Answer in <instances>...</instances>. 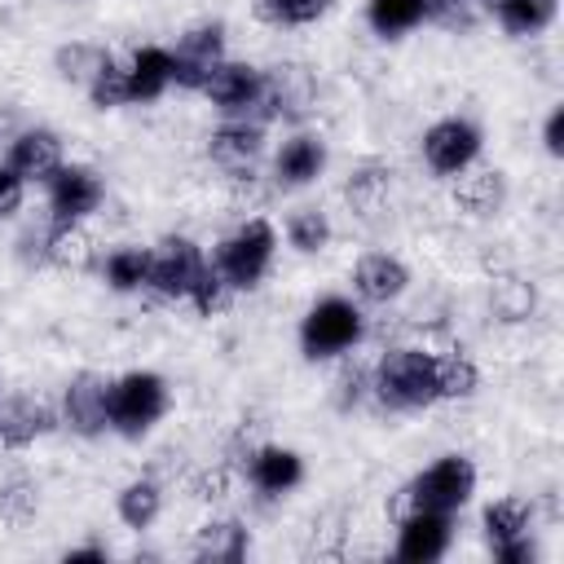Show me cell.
Returning a JSON list of instances; mask_svg holds the SVG:
<instances>
[{
    "mask_svg": "<svg viewBox=\"0 0 564 564\" xmlns=\"http://www.w3.org/2000/svg\"><path fill=\"white\" fill-rule=\"evenodd\" d=\"M203 264H207V256H203L189 238L167 234V238L150 251V278H145V286H154V291L167 295V300H185L189 286H194V278L203 273Z\"/></svg>",
    "mask_w": 564,
    "mask_h": 564,
    "instance_id": "52a82bcc",
    "label": "cell"
},
{
    "mask_svg": "<svg viewBox=\"0 0 564 564\" xmlns=\"http://www.w3.org/2000/svg\"><path fill=\"white\" fill-rule=\"evenodd\" d=\"M260 150H264V123H256V119H251V123H247V119H229V123H220V128L212 132V141H207L212 163H220L229 176H251Z\"/></svg>",
    "mask_w": 564,
    "mask_h": 564,
    "instance_id": "7c38bea8",
    "label": "cell"
},
{
    "mask_svg": "<svg viewBox=\"0 0 564 564\" xmlns=\"http://www.w3.org/2000/svg\"><path fill=\"white\" fill-rule=\"evenodd\" d=\"M22 189H26V181H22L9 163H0V220L22 207Z\"/></svg>",
    "mask_w": 564,
    "mask_h": 564,
    "instance_id": "f35d334b",
    "label": "cell"
},
{
    "mask_svg": "<svg viewBox=\"0 0 564 564\" xmlns=\"http://www.w3.org/2000/svg\"><path fill=\"white\" fill-rule=\"evenodd\" d=\"M322 167H326V145H322V137H313V132H300V137L282 141V150H278V159H273L278 185H308V181L322 176Z\"/></svg>",
    "mask_w": 564,
    "mask_h": 564,
    "instance_id": "d6986e66",
    "label": "cell"
},
{
    "mask_svg": "<svg viewBox=\"0 0 564 564\" xmlns=\"http://www.w3.org/2000/svg\"><path fill=\"white\" fill-rule=\"evenodd\" d=\"M357 339H361V308H357L352 300L326 295V300H317V304L304 313L300 348H304L308 361L339 357V352H348Z\"/></svg>",
    "mask_w": 564,
    "mask_h": 564,
    "instance_id": "3957f363",
    "label": "cell"
},
{
    "mask_svg": "<svg viewBox=\"0 0 564 564\" xmlns=\"http://www.w3.org/2000/svg\"><path fill=\"white\" fill-rule=\"evenodd\" d=\"M247 476L251 485L264 494V498H282L286 489H295L304 480V463L295 449H282V445H260L247 463Z\"/></svg>",
    "mask_w": 564,
    "mask_h": 564,
    "instance_id": "e0dca14e",
    "label": "cell"
},
{
    "mask_svg": "<svg viewBox=\"0 0 564 564\" xmlns=\"http://www.w3.org/2000/svg\"><path fill=\"white\" fill-rule=\"evenodd\" d=\"M247 551H251V533L238 520H207L198 529V542H194V555L198 560H225V564H234Z\"/></svg>",
    "mask_w": 564,
    "mask_h": 564,
    "instance_id": "603a6c76",
    "label": "cell"
},
{
    "mask_svg": "<svg viewBox=\"0 0 564 564\" xmlns=\"http://www.w3.org/2000/svg\"><path fill=\"white\" fill-rule=\"evenodd\" d=\"M66 560H106L101 546H79V551H66Z\"/></svg>",
    "mask_w": 564,
    "mask_h": 564,
    "instance_id": "b9f144b4",
    "label": "cell"
},
{
    "mask_svg": "<svg viewBox=\"0 0 564 564\" xmlns=\"http://www.w3.org/2000/svg\"><path fill=\"white\" fill-rule=\"evenodd\" d=\"M339 388H344V392H339V410H348V405L361 401V392L370 388V379H366L361 370H344V375H339Z\"/></svg>",
    "mask_w": 564,
    "mask_h": 564,
    "instance_id": "ab89813d",
    "label": "cell"
},
{
    "mask_svg": "<svg viewBox=\"0 0 564 564\" xmlns=\"http://www.w3.org/2000/svg\"><path fill=\"white\" fill-rule=\"evenodd\" d=\"M35 507H40V489H35L31 476L13 471V476L0 480V516H4L9 524H26V520H35Z\"/></svg>",
    "mask_w": 564,
    "mask_h": 564,
    "instance_id": "4dcf8cb0",
    "label": "cell"
},
{
    "mask_svg": "<svg viewBox=\"0 0 564 564\" xmlns=\"http://www.w3.org/2000/svg\"><path fill=\"white\" fill-rule=\"evenodd\" d=\"M115 507H119V520H123L128 529H150L154 516H159V507H163V489H159L150 476H137V480H128V485L119 489Z\"/></svg>",
    "mask_w": 564,
    "mask_h": 564,
    "instance_id": "d4e9b609",
    "label": "cell"
},
{
    "mask_svg": "<svg viewBox=\"0 0 564 564\" xmlns=\"http://www.w3.org/2000/svg\"><path fill=\"white\" fill-rule=\"evenodd\" d=\"M388 167H379V163H366V167H357L352 176H348V185H344V194H348V203H352V212L357 216H366V220H375L379 212H383V198H388Z\"/></svg>",
    "mask_w": 564,
    "mask_h": 564,
    "instance_id": "484cf974",
    "label": "cell"
},
{
    "mask_svg": "<svg viewBox=\"0 0 564 564\" xmlns=\"http://www.w3.org/2000/svg\"><path fill=\"white\" fill-rule=\"evenodd\" d=\"M101 62H106V48H97V44H70V48L57 53V70H62L66 79L84 84V88H88V79L97 75Z\"/></svg>",
    "mask_w": 564,
    "mask_h": 564,
    "instance_id": "8d00e7d4",
    "label": "cell"
},
{
    "mask_svg": "<svg viewBox=\"0 0 564 564\" xmlns=\"http://www.w3.org/2000/svg\"><path fill=\"white\" fill-rule=\"evenodd\" d=\"M57 427V414L40 397H4L0 401V445L22 449L35 436H48Z\"/></svg>",
    "mask_w": 564,
    "mask_h": 564,
    "instance_id": "5bb4252c",
    "label": "cell"
},
{
    "mask_svg": "<svg viewBox=\"0 0 564 564\" xmlns=\"http://www.w3.org/2000/svg\"><path fill=\"white\" fill-rule=\"evenodd\" d=\"M494 304L502 308V317H507V322H520V317H529V308H533V291H529L524 282L507 278V282L494 291Z\"/></svg>",
    "mask_w": 564,
    "mask_h": 564,
    "instance_id": "74e56055",
    "label": "cell"
},
{
    "mask_svg": "<svg viewBox=\"0 0 564 564\" xmlns=\"http://www.w3.org/2000/svg\"><path fill=\"white\" fill-rule=\"evenodd\" d=\"M366 18L379 35H405L423 22V0H370L366 4Z\"/></svg>",
    "mask_w": 564,
    "mask_h": 564,
    "instance_id": "f546056e",
    "label": "cell"
},
{
    "mask_svg": "<svg viewBox=\"0 0 564 564\" xmlns=\"http://www.w3.org/2000/svg\"><path fill=\"white\" fill-rule=\"evenodd\" d=\"M203 317H212V313H220L225 308V300H229V282L220 278V269L207 260L203 264V273L194 278V286H189V295H185Z\"/></svg>",
    "mask_w": 564,
    "mask_h": 564,
    "instance_id": "d590c367",
    "label": "cell"
},
{
    "mask_svg": "<svg viewBox=\"0 0 564 564\" xmlns=\"http://www.w3.org/2000/svg\"><path fill=\"white\" fill-rule=\"evenodd\" d=\"M370 392L383 410H423L436 397V357L419 348H392L370 375Z\"/></svg>",
    "mask_w": 564,
    "mask_h": 564,
    "instance_id": "6da1fadb",
    "label": "cell"
},
{
    "mask_svg": "<svg viewBox=\"0 0 564 564\" xmlns=\"http://www.w3.org/2000/svg\"><path fill=\"white\" fill-rule=\"evenodd\" d=\"M260 119H304L313 106V75L300 62H278L269 70H260Z\"/></svg>",
    "mask_w": 564,
    "mask_h": 564,
    "instance_id": "8992f818",
    "label": "cell"
},
{
    "mask_svg": "<svg viewBox=\"0 0 564 564\" xmlns=\"http://www.w3.org/2000/svg\"><path fill=\"white\" fill-rule=\"evenodd\" d=\"M167 410V383L154 370H132L110 383V427L119 436L150 432Z\"/></svg>",
    "mask_w": 564,
    "mask_h": 564,
    "instance_id": "5b68a950",
    "label": "cell"
},
{
    "mask_svg": "<svg viewBox=\"0 0 564 564\" xmlns=\"http://www.w3.org/2000/svg\"><path fill=\"white\" fill-rule=\"evenodd\" d=\"M529 520H533V511H529L524 498H498V502H489L485 516H480L489 551L498 555V551H507L516 542H529Z\"/></svg>",
    "mask_w": 564,
    "mask_h": 564,
    "instance_id": "ffe728a7",
    "label": "cell"
},
{
    "mask_svg": "<svg viewBox=\"0 0 564 564\" xmlns=\"http://www.w3.org/2000/svg\"><path fill=\"white\" fill-rule=\"evenodd\" d=\"M286 238H291L295 251L313 256V251H322V247L330 242V220H326L317 207H300V212L286 220Z\"/></svg>",
    "mask_w": 564,
    "mask_h": 564,
    "instance_id": "d6a6232c",
    "label": "cell"
},
{
    "mask_svg": "<svg viewBox=\"0 0 564 564\" xmlns=\"http://www.w3.org/2000/svg\"><path fill=\"white\" fill-rule=\"evenodd\" d=\"M88 97H93L97 110H115V106L132 101V97H128V70H123L110 53H106V62L97 66V75L88 79Z\"/></svg>",
    "mask_w": 564,
    "mask_h": 564,
    "instance_id": "1f68e13d",
    "label": "cell"
},
{
    "mask_svg": "<svg viewBox=\"0 0 564 564\" xmlns=\"http://www.w3.org/2000/svg\"><path fill=\"white\" fill-rule=\"evenodd\" d=\"M101 278L115 291H141L145 278H150V251L145 247H119V251H110L106 264H101Z\"/></svg>",
    "mask_w": 564,
    "mask_h": 564,
    "instance_id": "83f0119b",
    "label": "cell"
},
{
    "mask_svg": "<svg viewBox=\"0 0 564 564\" xmlns=\"http://www.w3.org/2000/svg\"><path fill=\"white\" fill-rule=\"evenodd\" d=\"M502 172H494V167H480V172H471V176H463L458 172V185H454V203L458 207H467L471 216H489L498 203H502Z\"/></svg>",
    "mask_w": 564,
    "mask_h": 564,
    "instance_id": "4316f807",
    "label": "cell"
},
{
    "mask_svg": "<svg viewBox=\"0 0 564 564\" xmlns=\"http://www.w3.org/2000/svg\"><path fill=\"white\" fill-rule=\"evenodd\" d=\"M9 167L22 181H48L62 167V141L48 128H26L13 145H9Z\"/></svg>",
    "mask_w": 564,
    "mask_h": 564,
    "instance_id": "2e32d148",
    "label": "cell"
},
{
    "mask_svg": "<svg viewBox=\"0 0 564 564\" xmlns=\"http://www.w3.org/2000/svg\"><path fill=\"white\" fill-rule=\"evenodd\" d=\"M405 282H410L405 264H401L397 256H388V251H370V256H361L357 269H352V286H357V295L370 300V304L397 300V295L405 291Z\"/></svg>",
    "mask_w": 564,
    "mask_h": 564,
    "instance_id": "ac0fdd59",
    "label": "cell"
},
{
    "mask_svg": "<svg viewBox=\"0 0 564 564\" xmlns=\"http://www.w3.org/2000/svg\"><path fill=\"white\" fill-rule=\"evenodd\" d=\"M198 93H207L212 106H220L225 115H238V110L256 106V97H260V66H251V62H220Z\"/></svg>",
    "mask_w": 564,
    "mask_h": 564,
    "instance_id": "9a60e30c",
    "label": "cell"
},
{
    "mask_svg": "<svg viewBox=\"0 0 564 564\" xmlns=\"http://www.w3.org/2000/svg\"><path fill=\"white\" fill-rule=\"evenodd\" d=\"M480 13H485L480 0H423V18H432L445 31H471Z\"/></svg>",
    "mask_w": 564,
    "mask_h": 564,
    "instance_id": "e575fe53",
    "label": "cell"
},
{
    "mask_svg": "<svg viewBox=\"0 0 564 564\" xmlns=\"http://www.w3.org/2000/svg\"><path fill=\"white\" fill-rule=\"evenodd\" d=\"M511 35H533L542 26H551L555 18V0H480Z\"/></svg>",
    "mask_w": 564,
    "mask_h": 564,
    "instance_id": "cb8c5ba5",
    "label": "cell"
},
{
    "mask_svg": "<svg viewBox=\"0 0 564 564\" xmlns=\"http://www.w3.org/2000/svg\"><path fill=\"white\" fill-rule=\"evenodd\" d=\"M88 256H93V238L84 234V225H79V220H53V225H48L40 260L62 264V269H84V264H88Z\"/></svg>",
    "mask_w": 564,
    "mask_h": 564,
    "instance_id": "7402d4cb",
    "label": "cell"
},
{
    "mask_svg": "<svg viewBox=\"0 0 564 564\" xmlns=\"http://www.w3.org/2000/svg\"><path fill=\"white\" fill-rule=\"evenodd\" d=\"M476 383H480V375H476V361H471L467 352L454 348V352H441V357H436V397H441V401L471 397Z\"/></svg>",
    "mask_w": 564,
    "mask_h": 564,
    "instance_id": "f1b7e54d",
    "label": "cell"
},
{
    "mask_svg": "<svg viewBox=\"0 0 564 564\" xmlns=\"http://www.w3.org/2000/svg\"><path fill=\"white\" fill-rule=\"evenodd\" d=\"M62 414L79 436H101L110 427V379L97 370H79L62 392Z\"/></svg>",
    "mask_w": 564,
    "mask_h": 564,
    "instance_id": "30bf717a",
    "label": "cell"
},
{
    "mask_svg": "<svg viewBox=\"0 0 564 564\" xmlns=\"http://www.w3.org/2000/svg\"><path fill=\"white\" fill-rule=\"evenodd\" d=\"M225 62V26L220 22H203L189 26L181 35V44L172 48V84L181 88H203L207 75Z\"/></svg>",
    "mask_w": 564,
    "mask_h": 564,
    "instance_id": "ba28073f",
    "label": "cell"
},
{
    "mask_svg": "<svg viewBox=\"0 0 564 564\" xmlns=\"http://www.w3.org/2000/svg\"><path fill=\"white\" fill-rule=\"evenodd\" d=\"M476 489V467L463 454H445L436 458L427 471H419L401 494H405V511H458Z\"/></svg>",
    "mask_w": 564,
    "mask_h": 564,
    "instance_id": "277c9868",
    "label": "cell"
},
{
    "mask_svg": "<svg viewBox=\"0 0 564 564\" xmlns=\"http://www.w3.org/2000/svg\"><path fill=\"white\" fill-rule=\"evenodd\" d=\"M546 150L551 154H564V110L555 106L551 119H546Z\"/></svg>",
    "mask_w": 564,
    "mask_h": 564,
    "instance_id": "60d3db41",
    "label": "cell"
},
{
    "mask_svg": "<svg viewBox=\"0 0 564 564\" xmlns=\"http://www.w3.org/2000/svg\"><path fill=\"white\" fill-rule=\"evenodd\" d=\"M449 546V516L445 511H405L397 533V555L405 564H432Z\"/></svg>",
    "mask_w": 564,
    "mask_h": 564,
    "instance_id": "4fadbf2b",
    "label": "cell"
},
{
    "mask_svg": "<svg viewBox=\"0 0 564 564\" xmlns=\"http://www.w3.org/2000/svg\"><path fill=\"white\" fill-rule=\"evenodd\" d=\"M476 154H480V128L467 119H441L423 132V159L441 176L467 172L476 163Z\"/></svg>",
    "mask_w": 564,
    "mask_h": 564,
    "instance_id": "9c48e42d",
    "label": "cell"
},
{
    "mask_svg": "<svg viewBox=\"0 0 564 564\" xmlns=\"http://www.w3.org/2000/svg\"><path fill=\"white\" fill-rule=\"evenodd\" d=\"M101 203V181L93 167H79V163H62L53 176H48V207H53V220H84L88 212H97Z\"/></svg>",
    "mask_w": 564,
    "mask_h": 564,
    "instance_id": "8fae6325",
    "label": "cell"
},
{
    "mask_svg": "<svg viewBox=\"0 0 564 564\" xmlns=\"http://www.w3.org/2000/svg\"><path fill=\"white\" fill-rule=\"evenodd\" d=\"M330 0H256V13L273 26H304L326 13Z\"/></svg>",
    "mask_w": 564,
    "mask_h": 564,
    "instance_id": "836d02e7",
    "label": "cell"
},
{
    "mask_svg": "<svg viewBox=\"0 0 564 564\" xmlns=\"http://www.w3.org/2000/svg\"><path fill=\"white\" fill-rule=\"evenodd\" d=\"M273 242H278V238H273V225L260 220V216H251V220H242V225L216 247L212 264L220 269V278L229 282V291H247V286H256V282L269 273Z\"/></svg>",
    "mask_w": 564,
    "mask_h": 564,
    "instance_id": "7a4b0ae2",
    "label": "cell"
},
{
    "mask_svg": "<svg viewBox=\"0 0 564 564\" xmlns=\"http://www.w3.org/2000/svg\"><path fill=\"white\" fill-rule=\"evenodd\" d=\"M167 84H172V53L159 48V44L137 48L132 66H128V97L132 101H154V97H163Z\"/></svg>",
    "mask_w": 564,
    "mask_h": 564,
    "instance_id": "44dd1931",
    "label": "cell"
}]
</instances>
